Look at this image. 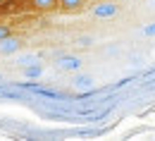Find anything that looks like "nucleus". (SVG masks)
I'll list each match as a JSON object with an SVG mask.
<instances>
[{
  "label": "nucleus",
  "instance_id": "obj_11",
  "mask_svg": "<svg viewBox=\"0 0 155 141\" xmlns=\"http://www.w3.org/2000/svg\"><path fill=\"white\" fill-rule=\"evenodd\" d=\"M93 41H91V36H84V39H79V45H91Z\"/></svg>",
  "mask_w": 155,
  "mask_h": 141
},
{
  "label": "nucleus",
  "instance_id": "obj_3",
  "mask_svg": "<svg viewBox=\"0 0 155 141\" xmlns=\"http://www.w3.org/2000/svg\"><path fill=\"white\" fill-rule=\"evenodd\" d=\"M60 69H69V72H77V69H81V65L84 62L79 60V58H72V55H67V58H60Z\"/></svg>",
  "mask_w": 155,
  "mask_h": 141
},
{
  "label": "nucleus",
  "instance_id": "obj_9",
  "mask_svg": "<svg viewBox=\"0 0 155 141\" xmlns=\"http://www.w3.org/2000/svg\"><path fill=\"white\" fill-rule=\"evenodd\" d=\"M7 36H12V26L10 24H0V41L7 39Z\"/></svg>",
  "mask_w": 155,
  "mask_h": 141
},
{
  "label": "nucleus",
  "instance_id": "obj_5",
  "mask_svg": "<svg viewBox=\"0 0 155 141\" xmlns=\"http://www.w3.org/2000/svg\"><path fill=\"white\" fill-rule=\"evenodd\" d=\"M84 2L86 0H58V7H62L64 12H77L84 7Z\"/></svg>",
  "mask_w": 155,
  "mask_h": 141
},
{
  "label": "nucleus",
  "instance_id": "obj_8",
  "mask_svg": "<svg viewBox=\"0 0 155 141\" xmlns=\"http://www.w3.org/2000/svg\"><path fill=\"white\" fill-rule=\"evenodd\" d=\"M41 84L38 81H21V84H17V89H26V91H36Z\"/></svg>",
  "mask_w": 155,
  "mask_h": 141
},
{
  "label": "nucleus",
  "instance_id": "obj_12",
  "mask_svg": "<svg viewBox=\"0 0 155 141\" xmlns=\"http://www.w3.org/2000/svg\"><path fill=\"white\" fill-rule=\"evenodd\" d=\"M0 91H2V86H0Z\"/></svg>",
  "mask_w": 155,
  "mask_h": 141
},
{
  "label": "nucleus",
  "instance_id": "obj_1",
  "mask_svg": "<svg viewBox=\"0 0 155 141\" xmlns=\"http://www.w3.org/2000/svg\"><path fill=\"white\" fill-rule=\"evenodd\" d=\"M117 12H119V7H117V2H100L93 7V15L100 17V19H110V17H115Z\"/></svg>",
  "mask_w": 155,
  "mask_h": 141
},
{
  "label": "nucleus",
  "instance_id": "obj_4",
  "mask_svg": "<svg viewBox=\"0 0 155 141\" xmlns=\"http://www.w3.org/2000/svg\"><path fill=\"white\" fill-rule=\"evenodd\" d=\"M31 7L38 12H50L58 7V0H31Z\"/></svg>",
  "mask_w": 155,
  "mask_h": 141
},
{
  "label": "nucleus",
  "instance_id": "obj_6",
  "mask_svg": "<svg viewBox=\"0 0 155 141\" xmlns=\"http://www.w3.org/2000/svg\"><path fill=\"white\" fill-rule=\"evenodd\" d=\"M41 74H43V67L41 65H26L24 67V77H29V79H38Z\"/></svg>",
  "mask_w": 155,
  "mask_h": 141
},
{
  "label": "nucleus",
  "instance_id": "obj_2",
  "mask_svg": "<svg viewBox=\"0 0 155 141\" xmlns=\"http://www.w3.org/2000/svg\"><path fill=\"white\" fill-rule=\"evenodd\" d=\"M19 48H21V41L19 39L7 36V39L0 41V53H2V55H10V53H15V50H19Z\"/></svg>",
  "mask_w": 155,
  "mask_h": 141
},
{
  "label": "nucleus",
  "instance_id": "obj_7",
  "mask_svg": "<svg viewBox=\"0 0 155 141\" xmlns=\"http://www.w3.org/2000/svg\"><path fill=\"white\" fill-rule=\"evenodd\" d=\"M74 86L86 91V89H91V86H93V79H91V77H77V79H74Z\"/></svg>",
  "mask_w": 155,
  "mask_h": 141
},
{
  "label": "nucleus",
  "instance_id": "obj_10",
  "mask_svg": "<svg viewBox=\"0 0 155 141\" xmlns=\"http://www.w3.org/2000/svg\"><path fill=\"white\" fill-rule=\"evenodd\" d=\"M143 34H146V36H155V22H153V24H146V26H143Z\"/></svg>",
  "mask_w": 155,
  "mask_h": 141
},
{
  "label": "nucleus",
  "instance_id": "obj_13",
  "mask_svg": "<svg viewBox=\"0 0 155 141\" xmlns=\"http://www.w3.org/2000/svg\"><path fill=\"white\" fill-rule=\"evenodd\" d=\"M0 2H5V0H0Z\"/></svg>",
  "mask_w": 155,
  "mask_h": 141
}]
</instances>
